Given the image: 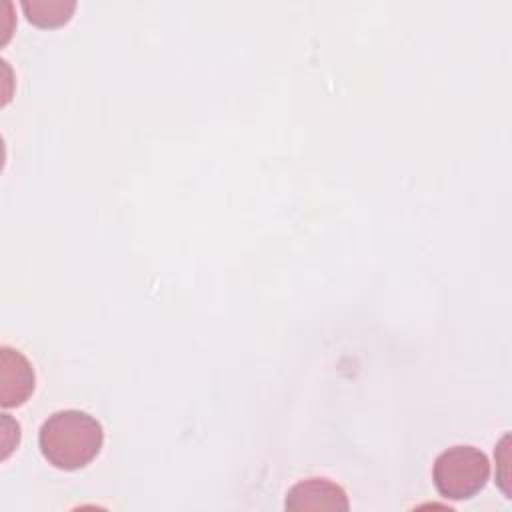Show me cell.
<instances>
[{
	"instance_id": "obj_2",
	"label": "cell",
	"mask_w": 512,
	"mask_h": 512,
	"mask_svg": "<svg viewBox=\"0 0 512 512\" xmlns=\"http://www.w3.org/2000/svg\"><path fill=\"white\" fill-rule=\"evenodd\" d=\"M490 478L486 454L470 444H456L440 452L432 466L436 490L446 500H468L478 494Z\"/></svg>"
},
{
	"instance_id": "obj_3",
	"label": "cell",
	"mask_w": 512,
	"mask_h": 512,
	"mask_svg": "<svg viewBox=\"0 0 512 512\" xmlns=\"http://www.w3.org/2000/svg\"><path fill=\"white\" fill-rule=\"evenodd\" d=\"M284 508L288 512H346L350 508L342 486L330 478H306L286 492Z\"/></svg>"
},
{
	"instance_id": "obj_1",
	"label": "cell",
	"mask_w": 512,
	"mask_h": 512,
	"mask_svg": "<svg viewBox=\"0 0 512 512\" xmlns=\"http://www.w3.org/2000/svg\"><path fill=\"white\" fill-rule=\"evenodd\" d=\"M42 456L60 470H78L90 464L102 450L104 428L96 416L66 408L50 414L38 432Z\"/></svg>"
},
{
	"instance_id": "obj_4",
	"label": "cell",
	"mask_w": 512,
	"mask_h": 512,
	"mask_svg": "<svg viewBox=\"0 0 512 512\" xmlns=\"http://www.w3.org/2000/svg\"><path fill=\"white\" fill-rule=\"evenodd\" d=\"M36 388V374L30 360L16 348L0 346V404L14 408L24 404Z\"/></svg>"
},
{
	"instance_id": "obj_5",
	"label": "cell",
	"mask_w": 512,
	"mask_h": 512,
	"mask_svg": "<svg viewBox=\"0 0 512 512\" xmlns=\"http://www.w3.org/2000/svg\"><path fill=\"white\" fill-rule=\"evenodd\" d=\"M26 18L40 28H56L66 24L76 10L74 0H22Z\"/></svg>"
}]
</instances>
